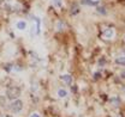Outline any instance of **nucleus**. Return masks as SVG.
<instances>
[{"mask_svg": "<svg viewBox=\"0 0 125 117\" xmlns=\"http://www.w3.org/2000/svg\"><path fill=\"white\" fill-rule=\"evenodd\" d=\"M99 76H100V74H99V73L94 74V79H95V80H96V79H99Z\"/></svg>", "mask_w": 125, "mask_h": 117, "instance_id": "dca6fc26", "label": "nucleus"}, {"mask_svg": "<svg viewBox=\"0 0 125 117\" xmlns=\"http://www.w3.org/2000/svg\"><path fill=\"white\" fill-rule=\"evenodd\" d=\"M52 1H53V5L55 7H58V8L62 7V0H52Z\"/></svg>", "mask_w": 125, "mask_h": 117, "instance_id": "9d476101", "label": "nucleus"}, {"mask_svg": "<svg viewBox=\"0 0 125 117\" xmlns=\"http://www.w3.org/2000/svg\"><path fill=\"white\" fill-rule=\"evenodd\" d=\"M6 96H7L9 99L15 100V99H17V98H19V96H21V90H19L18 87H16V86L9 87L7 88V92H6Z\"/></svg>", "mask_w": 125, "mask_h": 117, "instance_id": "f03ea898", "label": "nucleus"}, {"mask_svg": "<svg viewBox=\"0 0 125 117\" xmlns=\"http://www.w3.org/2000/svg\"><path fill=\"white\" fill-rule=\"evenodd\" d=\"M29 117H41V115H40L39 112H36V111H35V112H31Z\"/></svg>", "mask_w": 125, "mask_h": 117, "instance_id": "ddd939ff", "label": "nucleus"}, {"mask_svg": "<svg viewBox=\"0 0 125 117\" xmlns=\"http://www.w3.org/2000/svg\"><path fill=\"white\" fill-rule=\"evenodd\" d=\"M109 103H111L113 106H118L119 103H120V99H119L118 97H111V98H109Z\"/></svg>", "mask_w": 125, "mask_h": 117, "instance_id": "6e6552de", "label": "nucleus"}, {"mask_svg": "<svg viewBox=\"0 0 125 117\" xmlns=\"http://www.w3.org/2000/svg\"><path fill=\"white\" fill-rule=\"evenodd\" d=\"M82 4H84V5H92L93 1H89V0H82Z\"/></svg>", "mask_w": 125, "mask_h": 117, "instance_id": "2eb2a0df", "label": "nucleus"}, {"mask_svg": "<svg viewBox=\"0 0 125 117\" xmlns=\"http://www.w3.org/2000/svg\"><path fill=\"white\" fill-rule=\"evenodd\" d=\"M57 96H58V98H60V99H64V98H67L69 97V91L66 90V88H58V91H57Z\"/></svg>", "mask_w": 125, "mask_h": 117, "instance_id": "39448f33", "label": "nucleus"}, {"mask_svg": "<svg viewBox=\"0 0 125 117\" xmlns=\"http://www.w3.org/2000/svg\"><path fill=\"white\" fill-rule=\"evenodd\" d=\"M16 28L19 30V31H25V30L28 29V24H27L25 20L21 19V20H18V22L16 23Z\"/></svg>", "mask_w": 125, "mask_h": 117, "instance_id": "20e7f679", "label": "nucleus"}, {"mask_svg": "<svg viewBox=\"0 0 125 117\" xmlns=\"http://www.w3.org/2000/svg\"><path fill=\"white\" fill-rule=\"evenodd\" d=\"M97 12L101 13V15H106V13H107V11H106V8H105L104 6H99V7H97Z\"/></svg>", "mask_w": 125, "mask_h": 117, "instance_id": "9b49d317", "label": "nucleus"}, {"mask_svg": "<svg viewBox=\"0 0 125 117\" xmlns=\"http://www.w3.org/2000/svg\"><path fill=\"white\" fill-rule=\"evenodd\" d=\"M124 40H125V36H124Z\"/></svg>", "mask_w": 125, "mask_h": 117, "instance_id": "f3484780", "label": "nucleus"}, {"mask_svg": "<svg viewBox=\"0 0 125 117\" xmlns=\"http://www.w3.org/2000/svg\"><path fill=\"white\" fill-rule=\"evenodd\" d=\"M60 79H62V83H65V84H71V83H72V76L69 73L62 74V75H60Z\"/></svg>", "mask_w": 125, "mask_h": 117, "instance_id": "423d86ee", "label": "nucleus"}, {"mask_svg": "<svg viewBox=\"0 0 125 117\" xmlns=\"http://www.w3.org/2000/svg\"><path fill=\"white\" fill-rule=\"evenodd\" d=\"M94 1H96V0H94Z\"/></svg>", "mask_w": 125, "mask_h": 117, "instance_id": "a211bd4d", "label": "nucleus"}, {"mask_svg": "<svg viewBox=\"0 0 125 117\" xmlns=\"http://www.w3.org/2000/svg\"><path fill=\"white\" fill-rule=\"evenodd\" d=\"M104 38H106V40H112L113 37H114V35H115V31L113 28H107V29H105L104 31Z\"/></svg>", "mask_w": 125, "mask_h": 117, "instance_id": "7ed1b4c3", "label": "nucleus"}, {"mask_svg": "<svg viewBox=\"0 0 125 117\" xmlns=\"http://www.w3.org/2000/svg\"><path fill=\"white\" fill-rule=\"evenodd\" d=\"M115 62H117L118 65H120V66H125V56L124 55L118 56V58H115Z\"/></svg>", "mask_w": 125, "mask_h": 117, "instance_id": "1a4fd4ad", "label": "nucleus"}, {"mask_svg": "<svg viewBox=\"0 0 125 117\" xmlns=\"http://www.w3.org/2000/svg\"><path fill=\"white\" fill-rule=\"evenodd\" d=\"M71 13H72V15H76V13H78V7H77V6H75V7H73V10H71Z\"/></svg>", "mask_w": 125, "mask_h": 117, "instance_id": "4468645a", "label": "nucleus"}, {"mask_svg": "<svg viewBox=\"0 0 125 117\" xmlns=\"http://www.w3.org/2000/svg\"><path fill=\"white\" fill-rule=\"evenodd\" d=\"M23 108H24V102L22 99H19V98L12 100V103L10 104V110L13 114H19L23 110Z\"/></svg>", "mask_w": 125, "mask_h": 117, "instance_id": "f257e3e1", "label": "nucleus"}, {"mask_svg": "<svg viewBox=\"0 0 125 117\" xmlns=\"http://www.w3.org/2000/svg\"><path fill=\"white\" fill-rule=\"evenodd\" d=\"M55 30L59 31V32L64 31V30H65V23H64L62 20H58L57 24H55Z\"/></svg>", "mask_w": 125, "mask_h": 117, "instance_id": "0eeeda50", "label": "nucleus"}, {"mask_svg": "<svg viewBox=\"0 0 125 117\" xmlns=\"http://www.w3.org/2000/svg\"><path fill=\"white\" fill-rule=\"evenodd\" d=\"M4 105H6V97L0 94V106H4Z\"/></svg>", "mask_w": 125, "mask_h": 117, "instance_id": "f8f14e48", "label": "nucleus"}]
</instances>
